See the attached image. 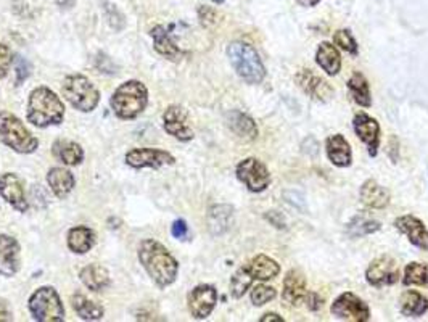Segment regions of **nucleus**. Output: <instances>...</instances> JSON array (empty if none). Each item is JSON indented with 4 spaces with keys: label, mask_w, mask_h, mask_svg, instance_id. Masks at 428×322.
<instances>
[{
    "label": "nucleus",
    "mask_w": 428,
    "mask_h": 322,
    "mask_svg": "<svg viewBox=\"0 0 428 322\" xmlns=\"http://www.w3.org/2000/svg\"><path fill=\"white\" fill-rule=\"evenodd\" d=\"M174 156L169 151L158 149H132L126 154V163L131 168L158 169L166 165H174Z\"/></svg>",
    "instance_id": "obj_11"
},
{
    "label": "nucleus",
    "mask_w": 428,
    "mask_h": 322,
    "mask_svg": "<svg viewBox=\"0 0 428 322\" xmlns=\"http://www.w3.org/2000/svg\"><path fill=\"white\" fill-rule=\"evenodd\" d=\"M163 126L169 136L181 142H188L193 139V131L188 126V117L187 112L182 107L171 105L168 110L163 113Z\"/></svg>",
    "instance_id": "obj_14"
},
{
    "label": "nucleus",
    "mask_w": 428,
    "mask_h": 322,
    "mask_svg": "<svg viewBox=\"0 0 428 322\" xmlns=\"http://www.w3.org/2000/svg\"><path fill=\"white\" fill-rule=\"evenodd\" d=\"M365 279L372 287H387L400 281V266L396 259L383 254L375 258L365 271Z\"/></svg>",
    "instance_id": "obj_10"
},
{
    "label": "nucleus",
    "mask_w": 428,
    "mask_h": 322,
    "mask_svg": "<svg viewBox=\"0 0 428 322\" xmlns=\"http://www.w3.org/2000/svg\"><path fill=\"white\" fill-rule=\"evenodd\" d=\"M260 321H261V322H272V321H274V322H284V319L280 318L279 314H275V313H267V314L262 316V318H261Z\"/></svg>",
    "instance_id": "obj_46"
},
{
    "label": "nucleus",
    "mask_w": 428,
    "mask_h": 322,
    "mask_svg": "<svg viewBox=\"0 0 428 322\" xmlns=\"http://www.w3.org/2000/svg\"><path fill=\"white\" fill-rule=\"evenodd\" d=\"M395 227L400 230L401 234H405L407 237V240L411 242L414 247H417L424 252H428V229L419 218H415L412 215L400 216L395 221Z\"/></svg>",
    "instance_id": "obj_18"
},
{
    "label": "nucleus",
    "mask_w": 428,
    "mask_h": 322,
    "mask_svg": "<svg viewBox=\"0 0 428 322\" xmlns=\"http://www.w3.org/2000/svg\"><path fill=\"white\" fill-rule=\"evenodd\" d=\"M0 141L21 155L33 154L39 147L38 139L24 127L20 118L10 112H0Z\"/></svg>",
    "instance_id": "obj_5"
},
{
    "label": "nucleus",
    "mask_w": 428,
    "mask_h": 322,
    "mask_svg": "<svg viewBox=\"0 0 428 322\" xmlns=\"http://www.w3.org/2000/svg\"><path fill=\"white\" fill-rule=\"evenodd\" d=\"M402 284H405V285H420V287H427V285H428V264H425V263H409L405 267V274H402Z\"/></svg>",
    "instance_id": "obj_35"
},
{
    "label": "nucleus",
    "mask_w": 428,
    "mask_h": 322,
    "mask_svg": "<svg viewBox=\"0 0 428 322\" xmlns=\"http://www.w3.org/2000/svg\"><path fill=\"white\" fill-rule=\"evenodd\" d=\"M151 38L155 42V48L160 55L166 57L171 62H179L183 57V52L179 47L174 44V41L171 39L168 29L164 26H155L151 29Z\"/></svg>",
    "instance_id": "obj_26"
},
{
    "label": "nucleus",
    "mask_w": 428,
    "mask_h": 322,
    "mask_svg": "<svg viewBox=\"0 0 428 322\" xmlns=\"http://www.w3.org/2000/svg\"><path fill=\"white\" fill-rule=\"evenodd\" d=\"M139 261L158 287L166 289L174 284L179 263L160 242L153 239L144 240L139 247Z\"/></svg>",
    "instance_id": "obj_1"
},
{
    "label": "nucleus",
    "mask_w": 428,
    "mask_h": 322,
    "mask_svg": "<svg viewBox=\"0 0 428 322\" xmlns=\"http://www.w3.org/2000/svg\"><path fill=\"white\" fill-rule=\"evenodd\" d=\"M306 295H308V290H306L304 276L296 269L290 271L284 281V301L291 306H298L306 300Z\"/></svg>",
    "instance_id": "obj_21"
},
{
    "label": "nucleus",
    "mask_w": 428,
    "mask_h": 322,
    "mask_svg": "<svg viewBox=\"0 0 428 322\" xmlns=\"http://www.w3.org/2000/svg\"><path fill=\"white\" fill-rule=\"evenodd\" d=\"M20 271V244L15 237L0 234V274L14 277Z\"/></svg>",
    "instance_id": "obj_17"
},
{
    "label": "nucleus",
    "mask_w": 428,
    "mask_h": 322,
    "mask_svg": "<svg viewBox=\"0 0 428 322\" xmlns=\"http://www.w3.org/2000/svg\"><path fill=\"white\" fill-rule=\"evenodd\" d=\"M428 311V299L415 290H407L401 295V313L407 318H420Z\"/></svg>",
    "instance_id": "obj_31"
},
{
    "label": "nucleus",
    "mask_w": 428,
    "mask_h": 322,
    "mask_svg": "<svg viewBox=\"0 0 428 322\" xmlns=\"http://www.w3.org/2000/svg\"><path fill=\"white\" fill-rule=\"evenodd\" d=\"M316 62L328 76H336L341 70V57L336 45L322 42L316 52Z\"/></svg>",
    "instance_id": "obj_27"
},
{
    "label": "nucleus",
    "mask_w": 428,
    "mask_h": 322,
    "mask_svg": "<svg viewBox=\"0 0 428 322\" xmlns=\"http://www.w3.org/2000/svg\"><path fill=\"white\" fill-rule=\"evenodd\" d=\"M0 197L20 213H26L29 208L26 193H24V184L15 173H5L0 176Z\"/></svg>",
    "instance_id": "obj_15"
},
{
    "label": "nucleus",
    "mask_w": 428,
    "mask_h": 322,
    "mask_svg": "<svg viewBox=\"0 0 428 322\" xmlns=\"http://www.w3.org/2000/svg\"><path fill=\"white\" fill-rule=\"evenodd\" d=\"M359 198L360 203L370 210H383L387 208L391 202L390 192L374 179L364 182L363 187H360Z\"/></svg>",
    "instance_id": "obj_19"
},
{
    "label": "nucleus",
    "mask_w": 428,
    "mask_h": 322,
    "mask_svg": "<svg viewBox=\"0 0 428 322\" xmlns=\"http://www.w3.org/2000/svg\"><path fill=\"white\" fill-rule=\"evenodd\" d=\"M326 151L328 160L332 161V165L335 166L348 168L353 163L351 145L348 144V141L341 136V134H333V136H330L327 139Z\"/></svg>",
    "instance_id": "obj_20"
},
{
    "label": "nucleus",
    "mask_w": 428,
    "mask_h": 322,
    "mask_svg": "<svg viewBox=\"0 0 428 322\" xmlns=\"http://www.w3.org/2000/svg\"><path fill=\"white\" fill-rule=\"evenodd\" d=\"M296 86L309 97V99L317 102H328L333 97V89L328 86V82L323 81L321 76L311 70H301L295 76Z\"/></svg>",
    "instance_id": "obj_16"
},
{
    "label": "nucleus",
    "mask_w": 428,
    "mask_h": 322,
    "mask_svg": "<svg viewBox=\"0 0 428 322\" xmlns=\"http://www.w3.org/2000/svg\"><path fill=\"white\" fill-rule=\"evenodd\" d=\"M218 303V291L213 285H198L188 294V311L195 319H206Z\"/></svg>",
    "instance_id": "obj_13"
},
{
    "label": "nucleus",
    "mask_w": 428,
    "mask_h": 322,
    "mask_svg": "<svg viewBox=\"0 0 428 322\" xmlns=\"http://www.w3.org/2000/svg\"><path fill=\"white\" fill-rule=\"evenodd\" d=\"M266 218H267V220H269V221H271L272 224H277V227H279V229H284V227H285L284 218H282V216H280L277 211H274V218H271V216H269V215H267Z\"/></svg>",
    "instance_id": "obj_45"
},
{
    "label": "nucleus",
    "mask_w": 428,
    "mask_h": 322,
    "mask_svg": "<svg viewBox=\"0 0 428 322\" xmlns=\"http://www.w3.org/2000/svg\"><path fill=\"white\" fill-rule=\"evenodd\" d=\"M11 57L14 55H11L10 48L5 44H0V79L7 77L10 66L14 63V58Z\"/></svg>",
    "instance_id": "obj_40"
},
{
    "label": "nucleus",
    "mask_w": 428,
    "mask_h": 322,
    "mask_svg": "<svg viewBox=\"0 0 428 322\" xmlns=\"http://www.w3.org/2000/svg\"><path fill=\"white\" fill-rule=\"evenodd\" d=\"M333 41L335 44L340 48H343L345 52L351 53V55H358L359 52L358 42L354 39V36L351 34L350 29H340V31H336L333 36Z\"/></svg>",
    "instance_id": "obj_37"
},
{
    "label": "nucleus",
    "mask_w": 428,
    "mask_h": 322,
    "mask_svg": "<svg viewBox=\"0 0 428 322\" xmlns=\"http://www.w3.org/2000/svg\"><path fill=\"white\" fill-rule=\"evenodd\" d=\"M95 244L94 230L85 226H76L68 232V247L77 254L87 253Z\"/></svg>",
    "instance_id": "obj_30"
},
{
    "label": "nucleus",
    "mask_w": 428,
    "mask_h": 322,
    "mask_svg": "<svg viewBox=\"0 0 428 322\" xmlns=\"http://www.w3.org/2000/svg\"><path fill=\"white\" fill-rule=\"evenodd\" d=\"M232 220H234V208L229 205L213 206L208 215V222L214 235L224 234L232 226Z\"/></svg>",
    "instance_id": "obj_29"
},
{
    "label": "nucleus",
    "mask_w": 428,
    "mask_h": 322,
    "mask_svg": "<svg viewBox=\"0 0 428 322\" xmlns=\"http://www.w3.org/2000/svg\"><path fill=\"white\" fill-rule=\"evenodd\" d=\"M277 295L274 287H269V285H258L252 290V303L255 306H262L266 303L272 301Z\"/></svg>",
    "instance_id": "obj_38"
},
{
    "label": "nucleus",
    "mask_w": 428,
    "mask_h": 322,
    "mask_svg": "<svg viewBox=\"0 0 428 322\" xmlns=\"http://www.w3.org/2000/svg\"><path fill=\"white\" fill-rule=\"evenodd\" d=\"M71 303H73V309H75L82 321H99L103 318V314H105V309H103L102 305L85 299V296L81 294L73 296Z\"/></svg>",
    "instance_id": "obj_32"
},
{
    "label": "nucleus",
    "mask_w": 428,
    "mask_h": 322,
    "mask_svg": "<svg viewBox=\"0 0 428 322\" xmlns=\"http://www.w3.org/2000/svg\"><path fill=\"white\" fill-rule=\"evenodd\" d=\"M11 319H14V316H11L7 306H5V303H2V305H0V321H11Z\"/></svg>",
    "instance_id": "obj_47"
},
{
    "label": "nucleus",
    "mask_w": 428,
    "mask_h": 322,
    "mask_svg": "<svg viewBox=\"0 0 428 322\" xmlns=\"http://www.w3.org/2000/svg\"><path fill=\"white\" fill-rule=\"evenodd\" d=\"M31 73V66L26 60L18 57L16 60V86H20L23 81H26Z\"/></svg>",
    "instance_id": "obj_41"
},
{
    "label": "nucleus",
    "mask_w": 428,
    "mask_h": 322,
    "mask_svg": "<svg viewBox=\"0 0 428 322\" xmlns=\"http://www.w3.org/2000/svg\"><path fill=\"white\" fill-rule=\"evenodd\" d=\"M228 57L235 73L245 82L261 84L264 81V63H262L260 53L247 42H232L228 47Z\"/></svg>",
    "instance_id": "obj_4"
},
{
    "label": "nucleus",
    "mask_w": 428,
    "mask_h": 322,
    "mask_svg": "<svg viewBox=\"0 0 428 322\" xmlns=\"http://www.w3.org/2000/svg\"><path fill=\"white\" fill-rule=\"evenodd\" d=\"M171 234H173L174 239H179V240L187 239V235H188L187 222L183 220H176L173 222V226H171Z\"/></svg>",
    "instance_id": "obj_42"
},
{
    "label": "nucleus",
    "mask_w": 428,
    "mask_h": 322,
    "mask_svg": "<svg viewBox=\"0 0 428 322\" xmlns=\"http://www.w3.org/2000/svg\"><path fill=\"white\" fill-rule=\"evenodd\" d=\"M81 277L82 284L92 291H100L105 290L109 285V274L105 267L100 264H89L85 266L81 271Z\"/></svg>",
    "instance_id": "obj_28"
},
{
    "label": "nucleus",
    "mask_w": 428,
    "mask_h": 322,
    "mask_svg": "<svg viewBox=\"0 0 428 322\" xmlns=\"http://www.w3.org/2000/svg\"><path fill=\"white\" fill-rule=\"evenodd\" d=\"M103 11H105V16L109 23V26L114 28L116 31H121V29L124 28V24H126L124 15L121 14L116 5L109 4V2H103Z\"/></svg>",
    "instance_id": "obj_39"
},
{
    "label": "nucleus",
    "mask_w": 428,
    "mask_h": 322,
    "mask_svg": "<svg viewBox=\"0 0 428 322\" xmlns=\"http://www.w3.org/2000/svg\"><path fill=\"white\" fill-rule=\"evenodd\" d=\"M299 5H303V7H316L317 4L321 2V0H296Z\"/></svg>",
    "instance_id": "obj_49"
},
{
    "label": "nucleus",
    "mask_w": 428,
    "mask_h": 322,
    "mask_svg": "<svg viewBox=\"0 0 428 322\" xmlns=\"http://www.w3.org/2000/svg\"><path fill=\"white\" fill-rule=\"evenodd\" d=\"M65 105L60 97L48 87H38L29 94L28 121L38 127L63 123Z\"/></svg>",
    "instance_id": "obj_2"
},
{
    "label": "nucleus",
    "mask_w": 428,
    "mask_h": 322,
    "mask_svg": "<svg viewBox=\"0 0 428 322\" xmlns=\"http://www.w3.org/2000/svg\"><path fill=\"white\" fill-rule=\"evenodd\" d=\"M253 281L255 279L252 277V274H250L247 267L245 266L240 267V269L234 274V277H232V282H230L232 295H234L235 299H242V296L247 294V290Z\"/></svg>",
    "instance_id": "obj_36"
},
{
    "label": "nucleus",
    "mask_w": 428,
    "mask_h": 322,
    "mask_svg": "<svg viewBox=\"0 0 428 322\" xmlns=\"http://www.w3.org/2000/svg\"><path fill=\"white\" fill-rule=\"evenodd\" d=\"M61 92L76 110L89 113L99 105L100 94L97 87L82 75H70L63 79Z\"/></svg>",
    "instance_id": "obj_6"
},
{
    "label": "nucleus",
    "mask_w": 428,
    "mask_h": 322,
    "mask_svg": "<svg viewBox=\"0 0 428 322\" xmlns=\"http://www.w3.org/2000/svg\"><path fill=\"white\" fill-rule=\"evenodd\" d=\"M353 129L360 142L367 145L370 156H375L380 147V124L367 113H358L353 119Z\"/></svg>",
    "instance_id": "obj_12"
},
{
    "label": "nucleus",
    "mask_w": 428,
    "mask_h": 322,
    "mask_svg": "<svg viewBox=\"0 0 428 322\" xmlns=\"http://www.w3.org/2000/svg\"><path fill=\"white\" fill-rule=\"evenodd\" d=\"M228 126L235 136L243 139V141H255L258 137V126L247 113L238 110L228 113Z\"/></svg>",
    "instance_id": "obj_23"
},
{
    "label": "nucleus",
    "mask_w": 428,
    "mask_h": 322,
    "mask_svg": "<svg viewBox=\"0 0 428 322\" xmlns=\"http://www.w3.org/2000/svg\"><path fill=\"white\" fill-rule=\"evenodd\" d=\"M306 303H308V308L313 309V311H317V309L322 308V299L317 294H308L306 295Z\"/></svg>",
    "instance_id": "obj_44"
},
{
    "label": "nucleus",
    "mask_w": 428,
    "mask_h": 322,
    "mask_svg": "<svg viewBox=\"0 0 428 322\" xmlns=\"http://www.w3.org/2000/svg\"><path fill=\"white\" fill-rule=\"evenodd\" d=\"M380 227H382V222L374 220V218H370L367 215H356L350 221V224H348L346 230L351 237L358 239V237L374 234V232H377V230H380Z\"/></svg>",
    "instance_id": "obj_34"
},
{
    "label": "nucleus",
    "mask_w": 428,
    "mask_h": 322,
    "mask_svg": "<svg viewBox=\"0 0 428 322\" xmlns=\"http://www.w3.org/2000/svg\"><path fill=\"white\" fill-rule=\"evenodd\" d=\"M29 311L39 322L65 321V308L57 290L52 287H41L29 296Z\"/></svg>",
    "instance_id": "obj_7"
},
{
    "label": "nucleus",
    "mask_w": 428,
    "mask_h": 322,
    "mask_svg": "<svg viewBox=\"0 0 428 322\" xmlns=\"http://www.w3.org/2000/svg\"><path fill=\"white\" fill-rule=\"evenodd\" d=\"M211 2H214V4H224L225 0H211Z\"/></svg>",
    "instance_id": "obj_50"
},
{
    "label": "nucleus",
    "mask_w": 428,
    "mask_h": 322,
    "mask_svg": "<svg viewBox=\"0 0 428 322\" xmlns=\"http://www.w3.org/2000/svg\"><path fill=\"white\" fill-rule=\"evenodd\" d=\"M52 154L58 161L68 166H76L84 160V150L79 144L70 139H58L53 142Z\"/></svg>",
    "instance_id": "obj_24"
},
{
    "label": "nucleus",
    "mask_w": 428,
    "mask_h": 322,
    "mask_svg": "<svg viewBox=\"0 0 428 322\" xmlns=\"http://www.w3.org/2000/svg\"><path fill=\"white\" fill-rule=\"evenodd\" d=\"M198 14H200V20H201V23L205 24V26L214 23V20H216V11L211 10V9H208V7H201L198 10Z\"/></svg>",
    "instance_id": "obj_43"
},
{
    "label": "nucleus",
    "mask_w": 428,
    "mask_h": 322,
    "mask_svg": "<svg viewBox=\"0 0 428 322\" xmlns=\"http://www.w3.org/2000/svg\"><path fill=\"white\" fill-rule=\"evenodd\" d=\"M245 267H247L253 279L262 282L271 281V279L280 274V264L275 259L266 257V254H256Z\"/></svg>",
    "instance_id": "obj_25"
},
{
    "label": "nucleus",
    "mask_w": 428,
    "mask_h": 322,
    "mask_svg": "<svg viewBox=\"0 0 428 322\" xmlns=\"http://www.w3.org/2000/svg\"><path fill=\"white\" fill-rule=\"evenodd\" d=\"M47 182L57 198H66L75 189V176L65 168L55 166L47 174Z\"/></svg>",
    "instance_id": "obj_22"
},
{
    "label": "nucleus",
    "mask_w": 428,
    "mask_h": 322,
    "mask_svg": "<svg viewBox=\"0 0 428 322\" xmlns=\"http://www.w3.org/2000/svg\"><path fill=\"white\" fill-rule=\"evenodd\" d=\"M61 9H73L76 5V0H55Z\"/></svg>",
    "instance_id": "obj_48"
},
{
    "label": "nucleus",
    "mask_w": 428,
    "mask_h": 322,
    "mask_svg": "<svg viewBox=\"0 0 428 322\" xmlns=\"http://www.w3.org/2000/svg\"><path fill=\"white\" fill-rule=\"evenodd\" d=\"M346 86L348 90H350L353 100L356 102L359 107L369 108L372 105L369 84H367V79L360 75V73H354V75L348 79Z\"/></svg>",
    "instance_id": "obj_33"
},
{
    "label": "nucleus",
    "mask_w": 428,
    "mask_h": 322,
    "mask_svg": "<svg viewBox=\"0 0 428 322\" xmlns=\"http://www.w3.org/2000/svg\"><path fill=\"white\" fill-rule=\"evenodd\" d=\"M235 173L238 181L243 182L247 189L255 193L264 192L272 181L267 168L256 158H245L237 165Z\"/></svg>",
    "instance_id": "obj_8"
},
{
    "label": "nucleus",
    "mask_w": 428,
    "mask_h": 322,
    "mask_svg": "<svg viewBox=\"0 0 428 322\" xmlns=\"http://www.w3.org/2000/svg\"><path fill=\"white\" fill-rule=\"evenodd\" d=\"M149 103V90L140 81H127L114 90L109 100L113 112L119 119H136Z\"/></svg>",
    "instance_id": "obj_3"
},
{
    "label": "nucleus",
    "mask_w": 428,
    "mask_h": 322,
    "mask_svg": "<svg viewBox=\"0 0 428 322\" xmlns=\"http://www.w3.org/2000/svg\"><path fill=\"white\" fill-rule=\"evenodd\" d=\"M330 311L335 318L350 321V322H365L370 319V309L365 305L364 300H360L358 295L346 291L341 294L338 299L332 303Z\"/></svg>",
    "instance_id": "obj_9"
}]
</instances>
